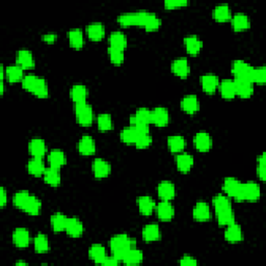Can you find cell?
<instances>
[{
  "label": "cell",
  "mask_w": 266,
  "mask_h": 266,
  "mask_svg": "<svg viewBox=\"0 0 266 266\" xmlns=\"http://www.w3.org/2000/svg\"><path fill=\"white\" fill-rule=\"evenodd\" d=\"M21 84L25 91L40 98V99H46L49 96V86L43 77L35 74L25 75Z\"/></svg>",
  "instance_id": "6da1fadb"
},
{
  "label": "cell",
  "mask_w": 266,
  "mask_h": 266,
  "mask_svg": "<svg viewBox=\"0 0 266 266\" xmlns=\"http://www.w3.org/2000/svg\"><path fill=\"white\" fill-rule=\"evenodd\" d=\"M110 248L112 255L116 259L122 261L124 255L132 248H135V239L131 238L127 234H116L110 240Z\"/></svg>",
  "instance_id": "7a4b0ae2"
},
{
  "label": "cell",
  "mask_w": 266,
  "mask_h": 266,
  "mask_svg": "<svg viewBox=\"0 0 266 266\" xmlns=\"http://www.w3.org/2000/svg\"><path fill=\"white\" fill-rule=\"evenodd\" d=\"M151 12L147 11H136L124 13L117 16L116 21L123 27H131V26H140L144 27L147 23L148 19L151 16Z\"/></svg>",
  "instance_id": "3957f363"
},
{
  "label": "cell",
  "mask_w": 266,
  "mask_h": 266,
  "mask_svg": "<svg viewBox=\"0 0 266 266\" xmlns=\"http://www.w3.org/2000/svg\"><path fill=\"white\" fill-rule=\"evenodd\" d=\"M74 114L76 122L82 127L91 126L94 122L93 107L87 102L74 104Z\"/></svg>",
  "instance_id": "277c9868"
},
{
  "label": "cell",
  "mask_w": 266,
  "mask_h": 266,
  "mask_svg": "<svg viewBox=\"0 0 266 266\" xmlns=\"http://www.w3.org/2000/svg\"><path fill=\"white\" fill-rule=\"evenodd\" d=\"M241 190H242V182L234 177H228L224 180L223 183V191L226 195H228L230 199H233L236 202L241 201Z\"/></svg>",
  "instance_id": "5b68a950"
},
{
  "label": "cell",
  "mask_w": 266,
  "mask_h": 266,
  "mask_svg": "<svg viewBox=\"0 0 266 266\" xmlns=\"http://www.w3.org/2000/svg\"><path fill=\"white\" fill-rule=\"evenodd\" d=\"M254 68L242 60H236L232 63L231 72L234 75V79H246L251 81V77Z\"/></svg>",
  "instance_id": "8992f818"
},
{
  "label": "cell",
  "mask_w": 266,
  "mask_h": 266,
  "mask_svg": "<svg viewBox=\"0 0 266 266\" xmlns=\"http://www.w3.org/2000/svg\"><path fill=\"white\" fill-rule=\"evenodd\" d=\"M261 196V190L258 183L254 181L242 183L241 190V201L254 203L259 201Z\"/></svg>",
  "instance_id": "52a82bcc"
},
{
  "label": "cell",
  "mask_w": 266,
  "mask_h": 266,
  "mask_svg": "<svg viewBox=\"0 0 266 266\" xmlns=\"http://www.w3.org/2000/svg\"><path fill=\"white\" fill-rule=\"evenodd\" d=\"M171 71L177 77L181 78V79H185L190 74V66L189 60L186 57L176 58L175 61L172 62Z\"/></svg>",
  "instance_id": "ba28073f"
},
{
  "label": "cell",
  "mask_w": 266,
  "mask_h": 266,
  "mask_svg": "<svg viewBox=\"0 0 266 266\" xmlns=\"http://www.w3.org/2000/svg\"><path fill=\"white\" fill-rule=\"evenodd\" d=\"M193 146L196 151L202 153L208 152L213 146L211 135L206 131H200L195 133V135L193 136Z\"/></svg>",
  "instance_id": "9c48e42d"
},
{
  "label": "cell",
  "mask_w": 266,
  "mask_h": 266,
  "mask_svg": "<svg viewBox=\"0 0 266 266\" xmlns=\"http://www.w3.org/2000/svg\"><path fill=\"white\" fill-rule=\"evenodd\" d=\"M92 172L97 179L107 178L112 173V165L103 158H95L92 163Z\"/></svg>",
  "instance_id": "30bf717a"
},
{
  "label": "cell",
  "mask_w": 266,
  "mask_h": 266,
  "mask_svg": "<svg viewBox=\"0 0 266 266\" xmlns=\"http://www.w3.org/2000/svg\"><path fill=\"white\" fill-rule=\"evenodd\" d=\"M170 123V113L165 107H155L151 111V124L157 127H165Z\"/></svg>",
  "instance_id": "8fae6325"
},
{
  "label": "cell",
  "mask_w": 266,
  "mask_h": 266,
  "mask_svg": "<svg viewBox=\"0 0 266 266\" xmlns=\"http://www.w3.org/2000/svg\"><path fill=\"white\" fill-rule=\"evenodd\" d=\"M184 47L186 52L189 53L190 56H196L203 49V41L201 38H198V36L195 35H190L186 36L183 40Z\"/></svg>",
  "instance_id": "7c38bea8"
},
{
  "label": "cell",
  "mask_w": 266,
  "mask_h": 266,
  "mask_svg": "<svg viewBox=\"0 0 266 266\" xmlns=\"http://www.w3.org/2000/svg\"><path fill=\"white\" fill-rule=\"evenodd\" d=\"M201 85L202 90L208 95H213L219 90L220 78L218 75L212 73H207L202 75L201 77Z\"/></svg>",
  "instance_id": "4fadbf2b"
},
{
  "label": "cell",
  "mask_w": 266,
  "mask_h": 266,
  "mask_svg": "<svg viewBox=\"0 0 266 266\" xmlns=\"http://www.w3.org/2000/svg\"><path fill=\"white\" fill-rule=\"evenodd\" d=\"M155 211L161 222H171L175 215L174 206L171 201H161L155 207Z\"/></svg>",
  "instance_id": "5bb4252c"
},
{
  "label": "cell",
  "mask_w": 266,
  "mask_h": 266,
  "mask_svg": "<svg viewBox=\"0 0 266 266\" xmlns=\"http://www.w3.org/2000/svg\"><path fill=\"white\" fill-rule=\"evenodd\" d=\"M16 63L20 66L23 70H32L36 66L34 54L28 49H20L16 54Z\"/></svg>",
  "instance_id": "9a60e30c"
},
{
  "label": "cell",
  "mask_w": 266,
  "mask_h": 266,
  "mask_svg": "<svg viewBox=\"0 0 266 266\" xmlns=\"http://www.w3.org/2000/svg\"><path fill=\"white\" fill-rule=\"evenodd\" d=\"M78 153L82 156H92L96 152V142L91 135H83L77 143Z\"/></svg>",
  "instance_id": "2e32d148"
},
{
  "label": "cell",
  "mask_w": 266,
  "mask_h": 266,
  "mask_svg": "<svg viewBox=\"0 0 266 266\" xmlns=\"http://www.w3.org/2000/svg\"><path fill=\"white\" fill-rule=\"evenodd\" d=\"M235 84L236 96L241 99H248L254 94V83L246 79H233Z\"/></svg>",
  "instance_id": "e0dca14e"
},
{
  "label": "cell",
  "mask_w": 266,
  "mask_h": 266,
  "mask_svg": "<svg viewBox=\"0 0 266 266\" xmlns=\"http://www.w3.org/2000/svg\"><path fill=\"white\" fill-rule=\"evenodd\" d=\"M65 232L69 236H71V237H73V238L80 237V236L84 232L83 223L79 219L76 218V216H72V218H68Z\"/></svg>",
  "instance_id": "ac0fdd59"
},
{
  "label": "cell",
  "mask_w": 266,
  "mask_h": 266,
  "mask_svg": "<svg viewBox=\"0 0 266 266\" xmlns=\"http://www.w3.org/2000/svg\"><path fill=\"white\" fill-rule=\"evenodd\" d=\"M180 106L184 113L190 115L196 114L200 111V102L198 97L192 94L184 96L180 102Z\"/></svg>",
  "instance_id": "d6986e66"
},
{
  "label": "cell",
  "mask_w": 266,
  "mask_h": 266,
  "mask_svg": "<svg viewBox=\"0 0 266 266\" xmlns=\"http://www.w3.org/2000/svg\"><path fill=\"white\" fill-rule=\"evenodd\" d=\"M28 152L32 157L36 158H43L47 154V145L44 140L40 137H35L28 143Z\"/></svg>",
  "instance_id": "ffe728a7"
},
{
  "label": "cell",
  "mask_w": 266,
  "mask_h": 266,
  "mask_svg": "<svg viewBox=\"0 0 266 266\" xmlns=\"http://www.w3.org/2000/svg\"><path fill=\"white\" fill-rule=\"evenodd\" d=\"M192 218L194 221L204 223L209 221L211 218V211H210V207L206 202H198L192 209Z\"/></svg>",
  "instance_id": "44dd1931"
},
{
  "label": "cell",
  "mask_w": 266,
  "mask_h": 266,
  "mask_svg": "<svg viewBox=\"0 0 266 266\" xmlns=\"http://www.w3.org/2000/svg\"><path fill=\"white\" fill-rule=\"evenodd\" d=\"M12 240L17 248L25 249L31 243V233L25 228H17L13 232Z\"/></svg>",
  "instance_id": "7402d4cb"
},
{
  "label": "cell",
  "mask_w": 266,
  "mask_h": 266,
  "mask_svg": "<svg viewBox=\"0 0 266 266\" xmlns=\"http://www.w3.org/2000/svg\"><path fill=\"white\" fill-rule=\"evenodd\" d=\"M231 25L233 31L236 33L244 32L251 27V20L249 16L244 13H236L232 15Z\"/></svg>",
  "instance_id": "603a6c76"
},
{
  "label": "cell",
  "mask_w": 266,
  "mask_h": 266,
  "mask_svg": "<svg viewBox=\"0 0 266 266\" xmlns=\"http://www.w3.org/2000/svg\"><path fill=\"white\" fill-rule=\"evenodd\" d=\"M225 239L230 243H238L243 240V232L237 223H232L226 227Z\"/></svg>",
  "instance_id": "cb8c5ba5"
},
{
  "label": "cell",
  "mask_w": 266,
  "mask_h": 266,
  "mask_svg": "<svg viewBox=\"0 0 266 266\" xmlns=\"http://www.w3.org/2000/svg\"><path fill=\"white\" fill-rule=\"evenodd\" d=\"M194 164V159L193 156L190 155V153H179L177 154L176 157V166L177 170H178L182 174L189 173Z\"/></svg>",
  "instance_id": "d4e9b609"
},
{
  "label": "cell",
  "mask_w": 266,
  "mask_h": 266,
  "mask_svg": "<svg viewBox=\"0 0 266 266\" xmlns=\"http://www.w3.org/2000/svg\"><path fill=\"white\" fill-rule=\"evenodd\" d=\"M85 34L93 42H99L105 37V26L101 22H92L86 26Z\"/></svg>",
  "instance_id": "484cf974"
},
{
  "label": "cell",
  "mask_w": 266,
  "mask_h": 266,
  "mask_svg": "<svg viewBox=\"0 0 266 266\" xmlns=\"http://www.w3.org/2000/svg\"><path fill=\"white\" fill-rule=\"evenodd\" d=\"M157 193L161 201H171L176 195V187L171 181H161L157 186Z\"/></svg>",
  "instance_id": "4316f807"
},
{
  "label": "cell",
  "mask_w": 266,
  "mask_h": 266,
  "mask_svg": "<svg viewBox=\"0 0 266 266\" xmlns=\"http://www.w3.org/2000/svg\"><path fill=\"white\" fill-rule=\"evenodd\" d=\"M24 75V70L19 65H11L5 67V79L9 83L22 82Z\"/></svg>",
  "instance_id": "83f0119b"
},
{
  "label": "cell",
  "mask_w": 266,
  "mask_h": 266,
  "mask_svg": "<svg viewBox=\"0 0 266 266\" xmlns=\"http://www.w3.org/2000/svg\"><path fill=\"white\" fill-rule=\"evenodd\" d=\"M142 237L146 242H154L161 237V231L157 224L146 225L142 230Z\"/></svg>",
  "instance_id": "f1b7e54d"
},
{
  "label": "cell",
  "mask_w": 266,
  "mask_h": 266,
  "mask_svg": "<svg viewBox=\"0 0 266 266\" xmlns=\"http://www.w3.org/2000/svg\"><path fill=\"white\" fill-rule=\"evenodd\" d=\"M137 207H139V210L141 214L145 216H149L155 211L156 203L155 201L149 195H141L137 198Z\"/></svg>",
  "instance_id": "f546056e"
},
{
  "label": "cell",
  "mask_w": 266,
  "mask_h": 266,
  "mask_svg": "<svg viewBox=\"0 0 266 266\" xmlns=\"http://www.w3.org/2000/svg\"><path fill=\"white\" fill-rule=\"evenodd\" d=\"M88 97V90L84 84H74L70 90V98L74 104L86 102Z\"/></svg>",
  "instance_id": "4dcf8cb0"
},
{
  "label": "cell",
  "mask_w": 266,
  "mask_h": 266,
  "mask_svg": "<svg viewBox=\"0 0 266 266\" xmlns=\"http://www.w3.org/2000/svg\"><path fill=\"white\" fill-rule=\"evenodd\" d=\"M43 179L46 184L50 185L51 187H57L62 183V175H61V169H56V167L49 166L46 169Z\"/></svg>",
  "instance_id": "1f68e13d"
},
{
  "label": "cell",
  "mask_w": 266,
  "mask_h": 266,
  "mask_svg": "<svg viewBox=\"0 0 266 266\" xmlns=\"http://www.w3.org/2000/svg\"><path fill=\"white\" fill-rule=\"evenodd\" d=\"M68 40L70 46L75 49V50H79L84 46V35L80 28H72L68 33Z\"/></svg>",
  "instance_id": "d6a6232c"
},
{
  "label": "cell",
  "mask_w": 266,
  "mask_h": 266,
  "mask_svg": "<svg viewBox=\"0 0 266 266\" xmlns=\"http://www.w3.org/2000/svg\"><path fill=\"white\" fill-rule=\"evenodd\" d=\"M212 17L218 22H227L230 21L232 18V12L230 6L227 3L218 4L212 11Z\"/></svg>",
  "instance_id": "836d02e7"
},
{
  "label": "cell",
  "mask_w": 266,
  "mask_h": 266,
  "mask_svg": "<svg viewBox=\"0 0 266 266\" xmlns=\"http://www.w3.org/2000/svg\"><path fill=\"white\" fill-rule=\"evenodd\" d=\"M166 145L172 153L179 154L186 148V140L182 135H171L167 137Z\"/></svg>",
  "instance_id": "e575fe53"
},
{
  "label": "cell",
  "mask_w": 266,
  "mask_h": 266,
  "mask_svg": "<svg viewBox=\"0 0 266 266\" xmlns=\"http://www.w3.org/2000/svg\"><path fill=\"white\" fill-rule=\"evenodd\" d=\"M47 160L50 166L61 169L67 162V156L63 150L53 149L47 155Z\"/></svg>",
  "instance_id": "d590c367"
},
{
  "label": "cell",
  "mask_w": 266,
  "mask_h": 266,
  "mask_svg": "<svg viewBox=\"0 0 266 266\" xmlns=\"http://www.w3.org/2000/svg\"><path fill=\"white\" fill-rule=\"evenodd\" d=\"M108 43H110V46L108 47L125 50L128 45V38L124 33L115 31V32H113L110 35V37H108Z\"/></svg>",
  "instance_id": "8d00e7d4"
},
{
  "label": "cell",
  "mask_w": 266,
  "mask_h": 266,
  "mask_svg": "<svg viewBox=\"0 0 266 266\" xmlns=\"http://www.w3.org/2000/svg\"><path fill=\"white\" fill-rule=\"evenodd\" d=\"M47 167L45 166V162L43 158H33L27 162V171L34 177H43Z\"/></svg>",
  "instance_id": "74e56055"
},
{
  "label": "cell",
  "mask_w": 266,
  "mask_h": 266,
  "mask_svg": "<svg viewBox=\"0 0 266 266\" xmlns=\"http://www.w3.org/2000/svg\"><path fill=\"white\" fill-rule=\"evenodd\" d=\"M219 90H220L221 96L225 100H233L236 97L235 84H234V80L232 79H224L220 81Z\"/></svg>",
  "instance_id": "f35d334b"
},
{
  "label": "cell",
  "mask_w": 266,
  "mask_h": 266,
  "mask_svg": "<svg viewBox=\"0 0 266 266\" xmlns=\"http://www.w3.org/2000/svg\"><path fill=\"white\" fill-rule=\"evenodd\" d=\"M134 123H143L150 125L151 124V111L146 107H141L139 110L130 115L129 117V125Z\"/></svg>",
  "instance_id": "ab89813d"
},
{
  "label": "cell",
  "mask_w": 266,
  "mask_h": 266,
  "mask_svg": "<svg viewBox=\"0 0 266 266\" xmlns=\"http://www.w3.org/2000/svg\"><path fill=\"white\" fill-rule=\"evenodd\" d=\"M144 260V254L142 251L137 250L136 248H132L129 251H128L122 259V263H124L125 265H129V266H133V265H139L143 262Z\"/></svg>",
  "instance_id": "60d3db41"
},
{
  "label": "cell",
  "mask_w": 266,
  "mask_h": 266,
  "mask_svg": "<svg viewBox=\"0 0 266 266\" xmlns=\"http://www.w3.org/2000/svg\"><path fill=\"white\" fill-rule=\"evenodd\" d=\"M106 250L102 244H93L90 249H88V258L94 261L96 264H102L104 259L106 258Z\"/></svg>",
  "instance_id": "b9f144b4"
},
{
  "label": "cell",
  "mask_w": 266,
  "mask_h": 266,
  "mask_svg": "<svg viewBox=\"0 0 266 266\" xmlns=\"http://www.w3.org/2000/svg\"><path fill=\"white\" fill-rule=\"evenodd\" d=\"M67 221L68 218L62 212H55L54 214H52L50 218V225L52 231L55 233H61L65 231Z\"/></svg>",
  "instance_id": "7bdbcfd3"
},
{
  "label": "cell",
  "mask_w": 266,
  "mask_h": 266,
  "mask_svg": "<svg viewBox=\"0 0 266 266\" xmlns=\"http://www.w3.org/2000/svg\"><path fill=\"white\" fill-rule=\"evenodd\" d=\"M41 207L42 205H41L40 200H38L36 195L31 194L29 199L27 200V202L25 203L24 207L22 208V211H24L25 213L32 216H37L40 214Z\"/></svg>",
  "instance_id": "ee69618b"
},
{
  "label": "cell",
  "mask_w": 266,
  "mask_h": 266,
  "mask_svg": "<svg viewBox=\"0 0 266 266\" xmlns=\"http://www.w3.org/2000/svg\"><path fill=\"white\" fill-rule=\"evenodd\" d=\"M34 248L37 254H46L49 252L50 245L47 235L43 233H38L34 238Z\"/></svg>",
  "instance_id": "f6af8a7d"
},
{
  "label": "cell",
  "mask_w": 266,
  "mask_h": 266,
  "mask_svg": "<svg viewBox=\"0 0 266 266\" xmlns=\"http://www.w3.org/2000/svg\"><path fill=\"white\" fill-rule=\"evenodd\" d=\"M212 206H213L215 213L232 208L231 200H230L229 196L226 195V194H218V195L213 196Z\"/></svg>",
  "instance_id": "bcb514c9"
},
{
  "label": "cell",
  "mask_w": 266,
  "mask_h": 266,
  "mask_svg": "<svg viewBox=\"0 0 266 266\" xmlns=\"http://www.w3.org/2000/svg\"><path fill=\"white\" fill-rule=\"evenodd\" d=\"M141 134L137 132L133 127L128 126L126 128H123L120 132V139L124 144L127 145H134L137 137H139Z\"/></svg>",
  "instance_id": "7dc6e473"
},
{
  "label": "cell",
  "mask_w": 266,
  "mask_h": 266,
  "mask_svg": "<svg viewBox=\"0 0 266 266\" xmlns=\"http://www.w3.org/2000/svg\"><path fill=\"white\" fill-rule=\"evenodd\" d=\"M97 126L100 131H111L114 128V121L110 114H100L97 116Z\"/></svg>",
  "instance_id": "c3c4849f"
},
{
  "label": "cell",
  "mask_w": 266,
  "mask_h": 266,
  "mask_svg": "<svg viewBox=\"0 0 266 266\" xmlns=\"http://www.w3.org/2000/svg\"><path fill=\"white\" fill-rule=\"evenodd\" d=\"M216 221L220 227H227L232 223H235V213L232 208L216 212Z\"/></svg>",
  "instance_id": "681fc988"
},
{
  "label": "cell",
  "mask_w": 266,
  "mask_h": 266,
  "mask_svg": "<svg viewBox=\"0 0 266 266\" xmlns=\"http://www.w3.org/2000/svg\"><path fill=\"white\" fill-rule=\"evenodd\" d=\"M107 53H108V56H110L111 63L114 66H120L125 61V53H124V50H121V49L108 47Z\"/></svg>",
  "instance_id": "f907efd6"
},
{
  "label": "cell",
  "mask_w": 266,
  "mask_h": 266,
  "mask_svg": "<svg viewBox=\"0 0 266 266\" xmlns=\"http://www.w3.org/2000/svg\"><path fill=\"white\" fill-rule=\"evenodd\" d=\"M29 196H31V193H29L27 190H20V191L16 192L13 196L14 206L16 207V208L22 210L25 203L29 199Z\"/></svg>",
  "instance_id": "816d5d0a"
},
{
  "label": "cell",
  "mask_w": 266,
  "mask_h": 266,
  "mask_svg": "<svg viewBox=\"0 0 266 266\" xmlns=\"http://www.w3.org/2000/svg\"><path fill=\"white\" fill-rule=\"evenodd\" d=\"M161 23H162L161 19L158 16H157L156 14L152 13L151 16L149 17V19H148V21L145 24L144 28H145L146 32H149V33L155 32L161 26Z\"/></svg>",
  "instance_id": "f5cc1de1"
},
{
  "label": "cell",
  "mask_w": 266,
  "mask_h": 266,
  "mask_svg": "<svg viewBox=\"0 0 266 266\" xmlns=\"http://www.w3.org/2000/svg\"><path fill=\"white\" fill-rule=\"evenodd\" d=\"M251 81L255 84H264L266 82V69L264 67L256 69L254 68L252 77H251Z\"/></svg>",
  "instance_id": "db71d44e"
},
{
  "label": "cell",
  "mask_w": 266,
  "mask_h": 266,
  "mask_svg": "<svg viewBox=\"0 0 266 266\" xmlns=\"http://www.w3.org/2000/svg\"><path fill=\"white\" fill-rule=\"evenodd\" d=\"M153 142V139L150 133H146V134H141L134 144V146L137 148V149H147L148 147H150Z\"/></svg>",
  "instance_id": "11a10c76"
},
{
  "label": "cell",
  "mask_w": 266,
  "mask_h": 266,
  "mask_svg": "<svg viewBox=\"0 0 266 266\" xmlns=\"http://www.w3.org/2000/svg\"><path fill=\"white\" fill-rule=\"evenodd\" d=\"M257 175L261 181H265L266 179V161H265V153H262L257 159Z\"/></svg>",
  "instance_id": "9f6ffc18"
},
{
  "label": "cell",
  "mask_w": 266,
  "mask_h": 266,
  "mask_svg": "<svg viewBox=\"0 0 266 266\" xmlns=\"http://www.w3.org/2000/svg\"><path fill=\"white\" fill-rule=\"evenodd\" d=\"M187 5H189V1H187V0H166V1H164V7L167 9L185 7Z\"/></svg>",
  "instance_id": "6f0895ef"
},
{
  "label": "cell",
  "mask_w": 266,
  "mask_h": 266,
  "mask_svg": "<svg viewBox=\"0 0 266 266\" xmlns=\"http://www.w3.org/2000/svg\"><path fill=\"white\" fill-rule=\"evenodd\" d=\"M179 264L180 265H183V266H193V265L198 264V261H196L195 258L191 257V256L185 255V256H183V257L180 259Z\"/></svg>",
  "instance_id": "680465c9"
},
{
  "label": "cell",
  "mask_w": 266,
  "mask_h": 266,
  "mask_svg": "<svg viewBox=\"0 0 266 266\" xmlns=\"http://www.w3.org/2000/svg\"><path fill=\"white\" fill-rule=\"evenodd\" d=\"M120 263V260L116 259L114 256H106V258L104 259V261L102 262L101 265L104 266H115Z\"/></svg>",
  "instance_id": "91938a15"
},
{
  "label": "cell",
  "mask_w": 266,
  "mask_h": 266,
  "mask_svg": "<svg viewBox=\"0 0 266 266\" xmlns=\"http://www.w3.org/2000/svg\"><path fill=\"white\" fill-rule=\"evenodd\" d=\"M43 41L47 44H53L55 41H56V38H57V36L53 33H48V34H45L43 37Z\"/></svg>",
  "instance_id": "94428289"
},
{
  "label": "cell",
  "mask_w": 266,
  "mask_h": 266,
  "mask_svg": "<svg viewBox=\"0 0 266 266\" xmlns=\"http://www.w3.org/2000/svg\"><path fill=\"white\" fill-rule=\"evenodd\" d=\"M0 206L3 207L6 205L7 203V193H6V190L4 189V187H1V189H0Z\"/></svg>",
  "instance_id": "6125c7cd"
},
{
  "label": "cell",
  "mask_w": 266,
  "mask_h": 266,
  "mask_svg": "<svg viewBox=\"0 0 266 266\" xmlns=\"http://www.w3.org/2000/svg\"><path fill=\"white\" fill-rule=\"evenodd\" d=\"M28 263L25 262V261H17L16 262V265H27Z\"/></svg>",
  "instance_id": "be15d7a7"
}]
</instances>
